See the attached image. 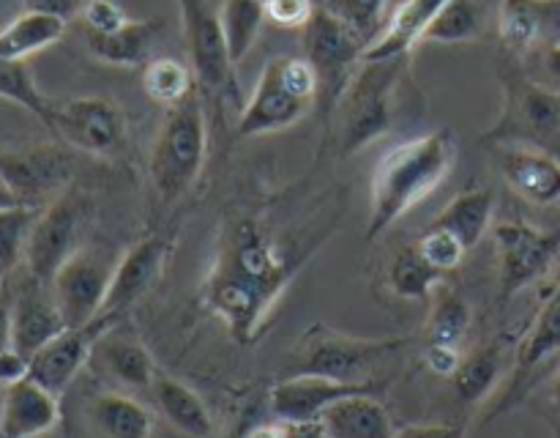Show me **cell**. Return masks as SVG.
I'll return each mask as SVG.
<instances>
[{
	"mask_svg": "<svg viewBox=\"0 0 560 438\" xmlns=\"http://www.w3.org/2000/svg\"><path fill=\"white\" fill-rule=\"evenodd\" d=\"M470 321H474V312H470V304L465 301V296L452 288H438L435 304H432L430 312V323H427V343L454 345V348H459V343L468 334Z\"/></svg>",
	"mask_w": 560,
	"mask_h": 438,
	"instance_id": "34",
	"label": "cell"
},
{
	"mask_svg": "<svg viewBox=\"0 0 560 438\" xmlns=\"http://www.w3.org/2000/svg\"><path fill=\"white\" fill-rule=\"evenodd\" d=\"M386 3L388 0H331V11L350 22L361 36L370 38L381 27Z\"/></svg>",
	"mask_w": 560,
	"mask_h": 438,
	"instance_id": "40",
	"label": "cell"
},
{
	"mask_svg": "<svg viewBox=\"0 0 560 438\" xmlns=\"http://www.w3.org/2000/svg\"><path fill=\"white\" fill-rule=\"evenodd\" d=\"M82 22H85V31L91 33H113L131 20L115 0H91L82 11Z\"/></svg>",
	"mask_w": 560,
	"mask_h": 438,
	"instance_id": "42",
	"label": "cell"
},
{
	"mask_svg": "<svg viewBox=\"0 0 560 438\" xmlns=\"http://www.w3.org/2000/svg\"><path fill=\"white\" fill-rule=\"evenodd\" d=\"M299 263L257 219H238L219 244L217 261L202 285V301L228 326L230 337L252 343L288 288Z\"/></svg>",
	"mask_w": 560,
	"mask_h": 438,
	"instance_id": "1",
	"label": "cell"
},
{
	"mask_svg": "<svg viewBox=\"0 0 560 438\" xmlns=\"http://www.w3.org/2000/svg\"><path fill=\"white\" fill-rule=\"evenodd\" d=\"M113 321H120V318L98 315L96 321L88 323V326L63 328L58 337L49 339L44 348H38L36 354L31 356V372H27V376L36 383H42L44 389H49V392L60 394L71 381H74V376L82 370V365H88L93 343H96V337L102 334V328H107Z\"/></svg>",
	"mask_w": 560,
	"mask_h": 438,
	"instance_id": "16",
	"label": "cell"
},
{
	"mask_svg": "<svg viewBox=\"0 0 560 438\" xmlns=\"http://www.w3.org/2000/svg\"><path fill=\"white\" fill-rule=\"evenodd\" d=\"M539 5V0H503L498 31L509 53L523 55L539 44L541 31H545Z\"/></svg>",
	"mask_w": 560,
	"mask_h": 438,
	"instance_id": "37",
	"label": "cell"
},
{
	"mask_svg": "<svg viewBox=\"0 0 560 438\" xmlns=\"http://www.w3.org/2000/svg\"><path fill=\"white\" fill-rule=\"evenodd\" d=\"M91 419L104 438H151L153 433V414L129 394H98L91 403Z\"/></svg>",
	"mask_w": 560,
	"mask_h": 438,
	"instance_id": "29",
	"label": "cell"
},
{
	"mask_svg": "<svg viewBox=\"0 0 560 438\" xmlns=\"http://www.w3.org/2000/svg\"><path fill=\"white\" fill-rule=\"evenodd\" d=\"M206 104H202L200 96L191 93L186 102L170 107L151 148L148 173H151L153 186H156L159 197L164 203H175L180 195H186V189L200 175L202 162H206Z\"/></svg>",
	"mask_w": 560,
	"mask_h": 438,
	"instance_id": "3",
	"label": "cell"
},
{
	"mask_svg": "<svg viewBox=\"0 0 560 438\" xmlns=\"http://www.w3.org/2000/svg\"><path fill=\"white\" fill-rule=\"evenodd\" d=\"M71 164L60 148L33 146L20 151H0V178L11 186L22 206L42 211L44 206L63 195L69 184Z\"/></svg>",
	"mask_w": 560,
	"mask_h": 438,
	"instance_id": "13",
	"label": "cell"
},
{
	"mask_svg": "<svg viewBox=\"0 0 560 438\" xmlns=\"http://www.w3.org/2000/svg\"><path fill=\"white\" fill-rule=\"evenodd\" d=\"M153 403H156L159 414L189 438H211L213 436V416L208 405L202 403L200 394L184 381L173 376H162L156 372L151 383Z\"/></svg>",
	"mask_w": 560,
	"mask_h": 438,
	"instance_id": "25",
	"label": "cell"
},
{
	"mask_svg": "<svg viewBox=\"0 0 560 438\" xmlns=\"http://www.w3.org/2000/svg\"><path fill=\"white\" fill-rule=\"evenodd\" d=\"M492 211H495V195L487 186H474L465 189L432 219V228H443L457 235L468 250H474L481 235L490 230Z\"/></svg>",
	"mask_w": 560,
	"mask_h": 438,
	"instance_id": "27",
	"label": "cell"
},
{
	"mask_svg": "<svg viewBox=\"0 0 560 438\" xmlns=\"http://www.w3.org/2000/svg\"><path fill=\"white\" fill-rule=\"evenodd\" d=\"M448 0H405L392 14L388 25L377 33L375 42L366 47L364 60L402 58L419 42H424L427 27L435 22L441 9Z\"/></svg>",
	"mask_w": 560,
	"mask_h": 438,
	"instance_id": "24",
	"label": "cell"
},
{
	"mask_svg": "<svg viewBox=\"0 0 560 438\" xmlns=\"http://www.w3.org/2000/svg\"><path fill=\"white\" fill-rule=\"evenodd\" d=\"M14 206H22L20 197H16L14 192H11V186L0 178V211H3V208H14Z\"/></svg>",
	"mask_w": 560,
	"mask_h": 438,
	"instance_id": "51",
	"label": "cell"
},
{
	"mask_svg": "<svg viewBox=\"0 0 560 438\" xmlns=\"http://www.w3.org/2000/svg\"><path fill=\"white\" fill-rule=\"evenodd\" d=\"M457 159V142L448 129L413 137L381 157L372 170V206L366 219V241H375L392 224L443 184Z\"/></svg>",
	"mask_w": 560,
	"mask_h": 438,
	"instance_id": "2",
	"label": "cell"
},
{
	"mask_svg": "<svg viewBox=\"0 0 560 438\" xmlns=\"http://www.w3.org/2000/svg\"><path fill=\"white\" fill-rule=\"evenodd\" d=\"M66 31V22L52 14H42V11H22L16 20L0 27V58L5 60H25L33 53L52 47L60 42Z\"/></svg>",
	"mask_w": 560,
	"mask_h": 438,
	"instance_id": "28",
	"label": "cell"
},
{
	"mask_svg": "<svg viewBox=\"0 0 560 438\" xmlns=\"http://www.w3.org/2000/svg\"><path fill=\"white\" fill-rule=\"evenodd\" d=\"M366 47V38L331 9H315L312 20L304 25V58L317 71V99H326L328 107L339 104L345 88L359 71L355 66L364 60Z\"/></svg>",
	"mask_w": 560,
	"mask_h": 438,
	"instance_id": "6",
	"label": "cell"
},
{
	"mask_svg": "<svg viewBox=\"0 0 560 438\" xmlns=\"http://www.w3.org/2000/svg\"><path fill=\"white\" fill-rule=\"evenodd\" d=\"M167 252L170 244L162 235H148V239L137 241V244L115 263L102 315L120 318L135 301H140L142 296L156 285L159 274H162L164 268V261H167Z\"/></svg>",
	"mask_w": 560,
	"mask_h": 438,
	"instance_id": "19",
	"label": "cell"
},
{
	"mask_svg": "<svg viewBox=\"0 0 560 438\" xmlns=\"http://www.w3.org/2000/svg\"><path fill=\"white\" fill-rule=\"evenodd\" d=\"M506 82V113L490 140L525 142L545 148L560 135V96L550 88L523 74H503Z\"/></svg>",
	"mask_w": 560,
	"mask_h": 438,
	"instance_id": "9",
	"label": "cell"
},
{
	"mask_svg": "<svg viewBox=\"0 0 560 438\" xmlns=\"http://www.w3.org/2000/svg\"><path fill=\"white\" fill-rule=\"evenodd\" d=\"M9 348H14L11 345V301L0 296V354Z\"/></svg>",
	"mask_w": 560,
	"mask_h": 438,
	"instance_id": "48",
	"label": "cell"
},
{
	"mask_svg": "<svg viewBox=\"0 0 560 438\" xmlns=\"http://www.w3.org/2000/svg\"><path fill=\"white\" fill-rule=\"evenodd\" d=\"M290 430H293V438H328L320 422H299V425L290 422Z\"/></svg>",
	"mask_w": 560,
	"mask_h": 438,
	"instance_id": "49",
	"label": "cell"
},
{
	"mask_svg": "<svg viewBox=\"0 0 560 438\" xmlns=\"http://www.w3.org/2000/svg\"><path fill=\"white\" fill-rule=\"evenodd\" d=\"M66 326L52 288L27 274V283L11 301V345L31 359L38 348L58 337Z\"/></svg>",
	"mask_w": 560,
	"mask_h": 438,
	"instance_id": "21",
	"label": "cell"
},
{
	"mask_svg": "<svg viewBox=\"0 0 560 438\" xmlns=\"http://www.w3.org/2000/svg\"><path fill=\"white\" fill-rule=\"evenodd\" d=\"M503 367V345L490 343L481 350L470 354L468 359H463L459 370L454 372V389H457L459 400L468 405L479 403L487 394L495 389L498 378H501Z\"/></svg>",
	"mask_w": 560,
	"mask_h": 438,
	"instance_id": "33",
	"label": "cell"
},
{
	"mask_svg": "<svg viewBox=\"0 0 560 438\" xmlns=\"http://www.w3.org/2000/svg\"><path fill=\"white\" fill-rule=\"evenodd\" d=\"M0 277H3V274H0Z\"/></svg>",
	"mask_w": 560,
	"mask_h": 438,
	"instance_id": "54",
	"label": "cell"
},
{
	"mask_svg": "<svg viewBox=\"0 0 560 438\" xmlns=\"http://www.w3.org/2000/svg\"><path fill=\"white\" fill-rule=\"evenodd\" d=\"M310 110L312 102L301 99L299 93L284 82L282 58H271L266 64V69L260 71V80H257L249 102L241 110L235 135H238L241 140H246V137H262L273 135V131L290 129V126L299 124Z\"/></svg>",
	"mask_w": 560,
	"mask_h": 438,
	"instance_id": "14",
	"label": "cell"
},
{
	"mask_svg": "<svg viewBox=\"0 0 560 438\" xmlns=\"http://www.w3.org/2000/svg\"><path fill=\"white\" fill-rule=\"evenodd\" d=\"M359 392H377V383H345L326 376H288L271 389V411L282 422H317L323 411L337 400Z\"/></svg>",
	"mask_w": 560,
	"mask_h": 438,
	"instance_id": "17",
	"label": "cell"
},
{
	"mask_svg": "<svg viewBox=\"0 0 560 438\" xmlns=\"http://www.w3.org/2000/svg\"><path fill=\"white\" fill-rule=\"evenodd\" d=\"M31 372V359L22 356L16 348H9L0 354V383L3 387H11V383L22 381Z\"/></svg>",
	"mask_w": 560,
	"mask_h": 438,
	"instance_id": "45",
	"label": "cell"
},
{
	"mask_svg": "<svg viewBox=\"0 0 560 438\" xmlns=\"http://www.w3.org/2000/svg\"><path fill=\"white\" fill-rule=\"evenodd\" d=\"M164 22L159 16L153 20H131L120 31L113 33H91L85 31L88 53L109 66H140L151 55L153 42L162 33Z\"/></svg>",
	"mask_w": 560,
	"mask_h": 438,
	"instance_id": "26",
	"label": "cell"
},
{
	"mask_svg": "<svg viewBox=\"0 0 560 438\" xmlns=\"http://www.w3.org/2000/svg\"><path fill=\"white\" fill-rule=\"evenodd\" d=\"M539 3H550V0H539Z\"/></svg>",
	"mask_w": 560,
	"mask_h": 438,
	"instance_id": "53",
	"label": "cell"
},
{
	"mask_svg": "<svg viewBox=\"0 0 560 438\" xmlns=\"http://www.w3.org/2000/svg\"><path fill=\"white\" fill-rule=\"evenodd\" d=\"M416 246H419L421 255H424L427 261H430L432 266L443 274L454 272V268L465 261V255L470 252L468 246L457 239V235L448 233V230H443V228H432V224L424 230V233H421V239L416 241Z\"/></svg>",
	"mask_w": 560,
	"mask_h": 438,
	"instance_id": "39",
	"label": "cell"
},
{
	"mask_svg": "<svg viewBox=\"0 0 560 438\" xmlns=\"http://www.w3.org/2000/svg\"><path fill=\"white\" fill-rule=\"evenodd\" d=\"M58 419V394L44 389L31 376L5 387L3 403H0L3 438H38L52 430Z\"/></svg>",
	"mask_w": 560,
	"mask_h": 438,
	"instance_id": "22",
	"label": "cell"
},
{
	"mask_svg": "<svg viewBox=\"0 0 560 438\" xmlns=\"http://www.w3.org/2000/svg\"><path fill=\"white\" fill-rule=\"evenodd\" d=\"M195 71L191 66L180 64L175 58H156L148 60L145 71H142V88H145L148 99L164 104V107H175V104L186 102L195 93Z\"/></svg>",
	"mask_w": 560,
	"mask_h": 438,
	"instance_id": "35",
	"label": "cell"
},
{
	"mask_svg": "<svg viewBox=\"0 0 560 438\" xmlns=\"http://www.w3.org/2000/svg\"><path fill=\"white\" fill-rule=\"evenodd\" d=\"M219 16H222V31L230 49V60L238 66L252 53L257 38H260L262 22L268 20L266 9H262L260 0H222Z\"/></svg>",
	"mask_w": 560,
	"mask_h": 438,
	"instance_id": "32",
	"label": "cell"
},
{
	"mask_svg": "<svg viewBox=\"0 0 560 438\" xmlns=\"http://www.w3.org/2000/svg\"><path fill=\"white\" fill-rule=\"evenodd\" d=\"M244 438H293V430H290V422L273 419L266 422V425L252 427Z\"/></svg>",
	"mask_w": 560,
	"mask_h": 438,
	"instance_id": "47",
	"label": "cell"
},
{
	"mask_svg": "<svg viewBox=\"0 0 560 438\" xmlns=\"http://www.w3.org/2000/svg\"><path fill=\"white\" fill-rule=\"evenodd\" d=\"M20 3L25 11H42V14H52L58 20L69 22L74 16H82L91 0H20Z\"/></svg>",
	"mask_w": 560,
	"mask_h": 438,
	"instance_id": "44",
	"label": "cell"
},
{
	"mask_svg": "<svg viewBox=\"0 0 560 438\" xmlns=\"http://www.w3.org/2000/svg\"><path fill=\"white\" fill-rule=\"evenodd\" d=\"M82 219V200L77 192L66 189L55 197L49 206L36 214L31 235L25 244V266L27 274L38 283L49 285L58 268L69 261L77 250V230Z\"/></svg>",
	"mask_w": 560,
	"mask_h": 438,
	"instance_id": "12",
	"label": "cell"
},
{
	"mask_svg": "<svg viewBox=\"0 0 560 438\" xmlns=\"http://www.w3.org/2000/svg\"><path fill=\"white\" fill-rule=\"evenodd\" d=\"M266 16L279 27H301L315 14V0H260Z\"/></svg>",
	"mask_w": 560,
	"mask_h": 438,
	"instance_id": "41",
	"label": "cell"
},
{
	"mask_svg": "<svg viewBox=\"0 0 560 438\" xmlns=\"http://www.w3.org/2000/svg\"><path fill=\"white\" fill-rule=\"evenodd\" d=\"M113 268L109 257L93 246H77L71 252L69 261L58 268V274L49 283L66 326H88L102 315Z\"/></svg>",
	"mask_w": 560,
	"mask_h": 438,
	"instance_id": "8",
	"label": "cell"
},
{
	"mask_svg": "<svg viewBox=\"0 0 560 438\" xmlns=\"http://www.w3.org/2000/svg\"><path fill=\"white\" fill-rule=\"evenodd\" d=\"M394 438H465L463 425H408Z\"/></svg>",
	"mask_w": 560,
	"mask_h": 438,
	"instance_id": "46",
	"label": "cell"
},
{
	"mask_svg": "<svg viewBox=\"0 0 560 438\" xmlns=\"http://www.w3.org/2000/svg\"><path fill=\"white\" fill-rule=\"evenodd\" d=\"M186 53L202 96L224 104L235 96V64L224 42L222 16L211 0H178Z\"/></svg>",
	"mask_w": 560,
	"mask_h": 438,
	"instance_id": "7",
	"label": "cell"
},
{
	"mask_svg": "<svg viewBox=\"0 0 560 438\" xmlns=\"http://www.w3.org/2000/svg\"><path fill=\"white\" fill-rule=\"evenodd\" d=\"M320 427L328 438H394L392 414L372 392L348 394L320 414Z\"/></svg>",
	"mask_w": 560,
	"mask_h": 438,
	"instance_id": "23",
	"label": "cell"
},
{
	"mask_svg": "<svg viewBox=\"0 0 560 438\" xmlns=\"http://www.w3.org/2000/svg\"><path fill=\"white\" fill-rule=\"evenodd\" d=\"M558 354H560V283L550 293V299L541 304L539 315L534 318L528 334H525L523 343H520L517 359H514L512 383H509L506 394H503V403L498 405L495 414L509 411L517 400H523V394L528 392L536 372H539L547 361L556 359Z\"/></svg>",
	"mask_w": 560,
	"mask_h": 438,
	"instance_id": "20",
	"label": "cell"
},
{
	"mask_svg": "<svg viewBox=\"0 0 560 438\" xmlns=\"http://www.w3.org/2000/svg\"><path fill=\"white\" fill-rule=\"evenodd\" d=\"M0 99L5 102L20 104L22 110H27L31 115H36L49 131H52L55 124V110H58V102L42 93L36 77H33L27 60H5L0 58Z\"/></svg>",
	"mask_w": 560,
	"mask_h": 438,
	"instance_id": "30",
	"label": "cell"
},
{
	"mask_svg": "<svg viewBox=\"0 0 560 438\" xmlns=\"http://www.w3.org/2000/svg\"><path fill=\"white\" fill-rule=\"evenodd\" d=\"M88 365L129 389H151L153 378H156L151 350L131 332V326H124L118 321L102 328V334H98L91 348Z\"/></svg>",
	"mask_w": 560,
	"mask_h": 438,
	"instance_id": "18",
	"label": "cell"
},
{
	"mask_svg": "<svg viewBox=\"0 0 560 438\" xmlns=\"http://www.w3.org/2000/svg\"><path fill=\"white\" fill-rule=\"evenodd\" d=\"M545 69L552 80L560 82V42L552 44V47L545 53Z\"/></svg>",
	"mask_w": 560,
	"mask_h": 438,
	"instance_id": "50",
	"label": "cell"
},
{
	"mask_svg": "<svg viewBox=\"0 0 560 438\" xmlns=\"http://www.w3.org/2000/svg\"><path fill=\"white\" fill-rule=\"evenodd\" d=\"M424 365L430 367V370L435 372V376L454 378V372L459 370V365H463V359H459V348H454V345L427 343Z\"/></svg>",
	"mask_w": 560,
	"mask_h": 438,
	"instance_id": "43",
	"label": "cell"
},
{
	"mask_svg": "<svg viewBox=\"0 0 560 438\" xmlns=\"http://www.w3.org/2000/svg\"><path fill=\"white\" fill-rule=\"evenodd\" d=\"M52 135L91 157H115L126 142V118L109 99H69L58 102Z\"/></svg>",
	"mask_w": 560,
	"mask_h": 438,
	"instance_id": "11",
	"label": "cell"
},
{
	"mask_svg": "<svg viewBox=\"0 0 560 438\" xmlns=\"http://www.w3.org/2000/svg\"><path fill=\"white\" fill-rule=\"evenodd\" d=\"M498 170L514 195L534 206L560 203V159L547 148L525 142H503L498 153Z\"/></svg>",
	"mask_w": 560,
	"mask_h": 438,
	"instance_id": "15",
	"label": "cell"
},
{
	"mask_svg": "<svg viewBox=\"0 0 560 438\" xmlns=\"http://www.w3.org/2000/svg\"><path fill=\"white\" fill-rule=\"evenodd\" d=\"M38 208L14 206L0 211V274H9L11 268L25 257L27 235L36 222Z\"/></svg>",
	"mask_w": 560,
	"mask_h": 438,
	"instance_id": "38",
	"label": "cell"
},
{
	"mask_svg": "<svg viewBox=\"0 0 560 438\" xmlns=\"http://www.w3.org/2000/svg\"><path fill=\"white\" fill-rule=\"evenodd\" d=\"M495 250L501 301H509L545 277L560 252V228L539 230L525 222H501L495 228Z\"/></svg>",
	"mask_w": 560,
	"mask_h": 438,
	"instance_id": "10",
	"label": "cell"
},
{
	"mask_svg": "<svg viewBox=\"0 0 560 438\" xmlns=\"http://www.w3.org/2000/svg\"><path fill=\"white\" fill-rule=\"evenodd\" d=\"M408 345V337H383L366 339L342 334L337 328H328L315 323L310 332L301 337L299 348L293 354V372H310V376H326L345 383H375L372 372Z\"/></svg>",
	"mask_w": 560,
	"mask_h": 438,
	"instance_id": "5",
	"label": "cell"
},
{
	"mask_svg": "<svg viewBox=\"0 0 560 438\" xmlns=\"http://www.w3.org/2000/svg\"><path fill=\"white\" fill-rule=\"evenodd\" d=\"M443 272H438L430 261L419 252V246L410 244L397 250L388 266V288L394 296L408 301H424L441 285Z\"/></svg>",
	"mask_w": 560,
	"mask_h": 438,
	"instance_id": "31",
	"label": "cell"
},
{
	"mask_svg": "<svg viewBox=\"0 0 560 438\" xmlns=\"http://www.w3.org/2000/svg\"><path fill=\"white\" fill-rule=\"evenodd\" d=\"M552 397H556V403H558V408H560V376H558L556 387H552Z\"/></svg>",
	"mask_w": 560,
	"mask_h": 438,
	"instance_id": "52",
	"label": "cell"
},
{
	"mask_svg": "<svg viewBox=\"0 0 560 438\" xmlns=\"http://www.w3.org/2000/svg\"><path fill=\"white\" fill-rule=\"evenodd\" d=\"M408 66V55L386 60H361V69L339 99V151L353 157L392 129L394 93Z\"/></svg>",
	"mask_w": 560,
	"mask_h": 438,
	"instance_id": "4",
	"label": "cell"
},
{
	"mask_svg": "<svg viewBox=\"0 0 560 438\" xmlns=\"http://www.w3.org/2000/svg\"><path fill=\"white\" fill-rule=\"evenodd\" d=\"M485 33V9L476 0H448L424 33V42L465 44Z\"/></svg>",
	"mask_w": 560,
	"mask_h": 438,
	"instance_id": "36",
	"label": "cell"
}]
</instances>
